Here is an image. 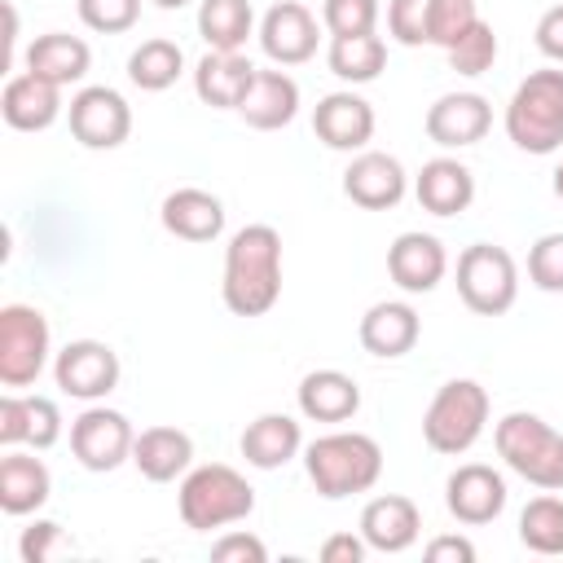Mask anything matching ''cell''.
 I'll list each match as a JSON object with an SVG mask.
<instances>
[{
  "label": "cell",
  "mask_w": 563,
  "mask_h": 563,
  "mask_svg": "<svg viewBox=\"0 0 563 563\" xmlns=\"http://www.w3.org/2000/svg\"><path fill=\"white\" fill-rule=\"evenodd\" d=\"M413 198L431 216H462L475 202V176L457 158H431L413 176Z\"/></svg>",
  "instance_id": "22"
},
{
  "label": "cell",
  "mask_w": 563,
  "mask_h": 563,
  "mask_svg": "<svg viewBox=\"0 0 563 563\" xmlns=\"http://www.w3.org/2000/svg\"><path fill=\"white\" fill-rule=\"evenodd\" d=\"M255 31L251 0H202L198 4V35L216 53H238Z\"/></svg>",
  "instance_id": "31"
},
{
  "label": "cell",
  "mask_w": 563,
  "mask_h": 563,
  "mask_svg": "<svg viewBox=\"0 0 563 563\" xmlns=\"http://www.w3.org/2000/svg\"><path fill=\"white\" fill-rule=\"evenodd\" d=\"M405 189H409V176H405L400 158H391V154H383V150H361V154L347 163V172H343V194H347L356 207H365V211H387V207H396V202L405 198Z\"/></svg>",
  "instance_id": "14"
},
{
  "label": "cell",
  "mask_w": 563,
  "mask_h": 563,
  "mask_svg": "<svg viewBox=\"0 0 563 563\" xmlns=\"http://www.w3.org/2000/svg\"><path fill=\"white\" fill-rule=\"evenodd\" d=\"M66 119H70V136L88 150H119L132 132V106L106 84L79 88L66 106Z\"/></svg>",
  "instance_id": "10"
},
{
  "label": "cell",
  "mask_w": 563,
  "mask_h": 563,
  "mask_svg": "<svg viewBox=\"0 0 563 563\" xmlns=\"http://www.w3.org/2000/svg\"><path fill=\"white\" fill-rule=\"evenodd\" d=\"M317 40H321V26H317V13L299 0H277L264 18H260V48L268 62L277 66H299L317 53Z\"/></svg>",
  "instance_id": "12"
},
{
  "label": "cell",
  "mask_w": 563,
  "mask_h": 563,
  "mask_svg": "<svg viewBox=\"0 0 563 563\" xmlns=\"http://www.w3.org/2000/svg\"><path fill=\"white\" fill-rule=\"evenodd\" d=\"M321 26L330 35H369L378 26V0H325Z\"/></svg>",
  "instance_id": "37"
},
{
  "label": "cell",
  "mask_w": 563,
  "mask_h": 563,
  "mask_svg": "<svg viewBox=\"0 0 563 563\" xmlns=\"http://www.w3.org/2000/svg\"><path fill=\"white\" fill-rule=\"evenodd\" d=\"M141 18V0H79V22L97 35H123Z\"/></svg>",
  "instance_id": "39"
},
{
  "label": "cell",
  "mask_w": 563,
  "mask_h": 563,
  "mask_svg": "<svg viewBox=\"0 0 563 563\" xmlns=\"http://www.w3.org/2000/svg\"><path fill=\"white\" fill-rule=\"evenodd\" d=\"M251 79H255V66L242 53H216L211 48L194 66V92L207 106H216V110H238L242 97H246V88H251Z\"/></svg>",
  "instance_id": "30"
},
{
  "label": "cell",
  "mask_w": 563,
  "mask_h": 563,
  "mask_svg": "<svg viewBox=\"0 0 563 563\" xmlns=\"http://www.w3.org/2000/svg\"><path fill=\"white\" fill-rule=\"evenodd\" d=\"M220 295L233 317H264L282 299V233L273 224H242L229 238Z\"/></svg>",
  "instance_id": "1"
},
{
  "label": "cell",
  "mask_w": 563,
  "mask_h": 563,
  "mask_svg": "<svg viewBox=\"0 0 563 563\" xmlns=\"http://www.w3.org/2000/svg\"><path fill=\"white\" fill-rule=\"evenodd\" d=\"M154 4H158V9H185L189 0H154Z\"/></svg>",
  "instance_id": "46"
},
{
  "label": "cell",
  "mask_w": 563,
  "mask_h": 563,
  "mask_svg": "<svg viewBox=\"0 0 563 563\" xmlns=\"http://www.w3.org/2000/svg\"><path fill=\"white\" fill-rule=\"evenodd\" d=\"M18 554H22V563H48V559H57V554H70V537L62 532V523L35 519V523L22 532Z\"/></svg>",
  "instance_id": "41"
},
{
  "label": "cell",
  "mask_w": 563,
  "mask_h": 563,
  "mask_svg": "<svg viewBox=\"0 0 563 563\" xmlns=\"http://www.w3.org/2000/svg\"><path fill=\"white\" fill-rule=\"evenodd\" d=\"M457 295L475 317H501L519 299V264L497 242H471L457 255Z\"/></svg>",
  "instance_id": "7"
},
{
  "label": "cell",
  "mask_w": 563,
  "mask_h": 563,
  "mask_svg": "<svg viewBox=\"0 0 563 563\" xmlns=\"http://www.w3.org/2000/svg\"><path fill=\"white\" fill-rule=\"evenodd\" d=\"M62 440V409L48 396H0V444L18 449V444H35V449H53Z\"/></svg>",
  "instance_id": "18"
},
{
  "label": "cell",
  "mask_w": 563,
  "mask_h": 563,
  "mask_svg": "<svg viewBox=\"0 0 563 563\" xmlns=\"http://www.w3.org/2000/svg\"><path fill=\"white\" fill-rule=\"evenodd\" d=\"M493 444L519 479H528L545 493L563 488V431H554L545 418L515 409L493 427Z\"/></svg>",
  "instance_id": "5"
},
{
  "label": "cell",
  "mask_w": 563,
  "mask_h": 563,
  "mask_svg": "<svg viewBox=\"0 0 563 563\" xmlns=\"http://www.w3.org/2000/svg\"><path fill=\"white\" fill-rule=\"evenodd\" d=\"M387 273L391 282L405 290V295H427L444 282L449 273V255H444V242L431 238V233H400L391 246H387Z\"/></svg>",
  "instance_id": "15"
},
{
  "label": "cell",
  "mask_w": 563,
  "mask_h": 563,
  "mask_svg": "<svg viewBox=\"0 0 563 563\" xmlns=\"http://www.w3.org/2000/svg\"><path fill=\"white\" fill-rule=\"evenodd\" d=\"M444 506L457 523H493L506 510V479L484 462H466L444 479Z\"/></svg>",
  "instance_id": "13"
},
{
  "label": "cell",
  "mask_w": 563,
  "mask_h": 563,
  "mask_svg": "<svg viewBox=\"0 0 563 563\" xmlns=\"http://www.w3.org/2000/svg\"><path fill=\"white\" fill-rule=\"evenodd\" d=\"M537 48H541L550 62L563 66V4H554V9H545V13L537 18Z\"/></svg>",
  "instance_id": "43"
},
{
  "label": "cell",
  "mask_w": 563,
  "mask_h": 563,
  "mask_svg": "<svg viewBox=\"0 0 563 563\" xmlns=\"http://www.w3.org/2000/svg\"><path fill=\"white\" fill-rule=\"evenodd\" d=\"M427 559L431 563H475V545L466 537H435V541H427Z\"/></svg>",
  "instance_id": "45"
},
{
  "label": "cell",
  "mask_w": 563,
  "mask_h": 563,
  "mask_svg": "<svg viewBox=\"0 0 563 563\" xmlns=\"http://www.w3.org/2000/svg\"><path fill=\"white\" fill-rule=\"evenodd\" d=\"M53 493V475L35 453H18L4 449L0 457V510L4 515H31L48 501Z\"/></svg>",
  "instance_id": "28"
},
{
  "label": "cell",
  "mask_w": 563,
  "mask_h": 563,
  "mask_svg": "<svg viewBox=\"0 0 563 563\" xmlns=\"http://www.w3.org/2000/svg\"><path fill=\"white\" fill-rule=\"evenodd\" d=\"M493 128V106L479 92H444L431 110H427V136L440 150H462L484 141V132Z\"/></svg>",
  "instance_id": "17"
},
{
  "label": "cell",
  "mask_w": 563,
  "mask_h": 563,
  "mask_svg": "<svg viewBox=\"0 0 563 563\" xmlns=\"http://www.w3.org/2000/svg\"><path fill=\"white\" fill-rule=\"evenodd\" d=\"M132 444H136V431L119 409L92 405L70 422V453L84 471H114L132 462Z\"/></svg>",
  "instance_id": "9"
},
{
  "label": "cell",
  "mask_w": 563,
  "mask_h": 563,
  "mask_svg": "<svg viewBox=\"0 0 563 563\" xmlns=\"http://www.w3.org/2000/svg\"><path fill=\"white\" fill-rule=\"evenodd\" d=\"M238 449H242L246 466L277 471V466H286L303 449V431H299V422L290 413H260L255 422H246Z\"/></svg>",
  "instance_id": "27"
},
{
  "label": "cell",
  "mask_w": 563,
  "mask_h": 563,
  "mask_svg": "<svg viewBox=\"0 0 563 563\" xmlns=\"http://www.w3.org/2000/svg\"><path fill=\"white\" fill-rule=\"evenodd\" d=\"M365 537H352V532H334V537H325V545H321V563H361L365 559Z\"/></svg>",
  "instance_id": "44"
},
{
  "label": "cell",
  "mask_w": 563,
  "mask_h": 563,
  "mask_svg": "<svg viewBox=\"0 0 563 563\" xmlns=\"http://www.w3.org/2000/svg\"><path fill=\"white\" fill-rule=\"evenodd\" d=\"M374 123H378V119H374V106H369L365 97H356V92H330V97H321L317 110H312V132H317V141L330 145V150H343V154L365 150L369 136H374Z\"/></svg>",
  "instance_id": "16"
},
{
  "label": "cell",
  "mask_w": 563,
  "mask_h": 563,
  "mask_svg": "<svg viewBox=\"0 0 563 563\" xmlns=\"http://www.w3.org/2000/svg\"><path fill=\"white\" fill-rule=\"evenodd\" d=\"M497 31L479 18L453 48H449V66L457 70V75H466V79H475V75H484V70H493V62H497Z\"/></svg>",
  "instance_id": "35"
},
{
  "label": "cell",
  "mask_w": 563,
  "mask_h": 563,
  "mask_svg": "<svg viewBox=\"0 0 563 563\" xmlns=\"http://www.w3.org/2000/svg\"><path fill=\"white\" fill-rule=\"evenodd\" d=\"M180 70H185V53H180L176 40H163V35L145 40V44L132 48V57H128V79H132L141 92H163V88H172V84L180 79Z\"/></svg>",
  "instance_id": "33"
},
{
  "label": "cell",
  "mask_w": 563,
  "mask_h": 563,
  "mask_svg": "<svg viewBox=\"0 0 563 563\" xmlns=\"http://www.w3.org/2000/svg\"><path fill=\"white\" fill-rule=\"evenodd\" d=\"M53 352L48 317L31 303H4L0 308V383L4 387H31Z\"/></svg>",
  "instance_id": "8"
},
{
  "label": "cell",
  "mask_w": 563,
  "mask_h": 563,
  "mask_svg": "<svg viewBox=\"0 0 563 563\" xmlns=\"http://www.w3.org/2000/svg\"><path fill=\"white\" fill-rule=\"evenodd\" d=\"M92 66V48L79 40V35H66V31H48V35H35L31 48H26V70L66 88V84H79Z\"/></svg>",
  "instance_id": "29"
},
{
  "label": "cell",
  "mask_w": 563,
  "mask_h": 563,
  "mask_svg": "<svg viewBox=\"0 0 563 563\" xmlns=\"http://www.w3.org/2000/svg\"><path fill=\"white\" fill-rule=\"evenodd\" d=\"M303 471L325 501L369 493L383 475V449L365 431H330L303 449Z\"/></svg>",
  "instance_id": "2"
},
{
  "label": "cell",
  "mask_w": 563,
  "mask_h": 563,
  "mask_svg": "<svg viewBox=\"0 0 563 563\" xmlns=\"http://www.w3.org/2000/svg\"><path fill=\"white\" fill-rule=\"evenodd\" d=\"M238 114L255 128V132H277L299 114V84L277 66V70H255Z\"/></svg>",
  "instance_id": "24"
},
{
  "label": "cell",
  "mask_w": 563,
  "mask_h": 563,
  "mask_svg": "<svg viewBox=\"0 0 563 563\" xmlns=\"http://www.w3.org/2000/svg\"><path fill=\"white\" fill-rule=\"evenodd\" d=\"M295 400L308 422H347L361 409V387L343 369H312L299 378Z\"/></svg>",
  "instance_id": "25"
},
{
  "label": "cell",
  "mask_w": 563,
  "mask_h": 563,
  "mask_svg": "<svg viewBox=\"0 0 563 563\" xmlns=\"http://www.w3.org/2000/svg\"><path fill=\"white\" fill-rule=\"evenodd\" d=\"M484 427H488V391L475 378H449L422 413V440L444 457L466 453L484 435Z\"/></svg>",
  "instance_id": "6"
},
{
  "label": "cell",
  "mask_w": 563,
  "mask_h": 563,
  "mask_svg": "<svg viewBox=\"0 0 563 563\" xmlns=\"http://www.w3.org/2000/svg\"><path fill=\"white\" fill-rule=\"evenodd\" d=\"M132 466L150 484H172L194 466V440L180 427H145L132 444Z\"/></svg>",
  "instance_id": "26"
},
{
  "label": "cell",
  "mask_w": 563,
  "mask_h": 563,
  "mask_svg": "<svg viewBox=\"0 0 563 563\" xmlns=\"http://www.w3.org/2000/svg\"><path fill=\"white\" fill-rule=\"evenodd\" d=\"M506 136L523 154H554L563 145V70H532L506 101Z\"/></svg>",
  "instance_id": "4"
},
{
  "label": "cell",
  "mask_w": 563,
  "mask_h": 563,
  "mask_svg": "<svg viewBox=\"0 0 563 563\" xmlns=\"http://www.w3.org/2000/svg\"><path fill=\"white\" fill-rule=\"evenodd\" d=\"M528 282L545 295H563V233H545L528 251Z\"/></svg>",
  "instance_id": "38"
},
{
  "label": "cell",
  "mask_w": 563,
  "mask_h": 563,
  "mask_svg": "<svg viewBox=\"0 0 563 563\" xmlns=\"http://www.w3.org/2000/svg\"><path fill=\"white\" fill-rule=\"evenodd\" d=\"M387 35L405 48L431 44V0H387Z\"/></svg>",
  "instance_id": "36"
},
{
  "label": "cell",
  "mask_w": 563,
  "mask_h": 563,
  "mask_svg": "<svg viewBox=\"0 0 563 563\" xmlns=\"http://www.w3.org/2000/svg\"><path fill=\"white\" fill-rule=\"evenodd\" d=\"M418 532H422V510L400 493H383L361 510V537L378 554H405L418 541Z\"/></svg>",
  "instance_id": "19"
},
{
  "label": "cell",
  "mask_w": 563,
  "mask_h": 563,
  "mask_svg": "<svg viewBox=\"0 0 563 563\" xmlns=\"http://www.w3.org/2000/svg\"><path fill=\"white\" fill-rule=\"evenodd\" d=\"M554 194L563 198V163H559V172H554Z\"/></svg>",
  "instance_id": "47"
},
{
  "label": "cell",
  "mask_w": 563,
  "mask_h": 563,
  "mask_svg": "<svg viewBox=\"0 0 563 563\" xmlns=\"http://www.w3.org/2000/svg\"><path fill=\"white\" fill-rule=\"evenodd\" d=\"M119 374H123L119 352L110 343H101V339H75L53 361L57 387L66 396H75V400H106L119 387Z\"/></svg>",
  "instance_id": "11"
},
{
  "label": "cell",
  "mask_w": 563,
  "mask_h": 563,
  "mask_svg": "<svg viewBox=\"0 0 563 563\" xmlns=\"http://www.w3.org/2000/svg\"><path fill=\"white\" fill-rule=\"evenodd\" d=\"M519 541L532 554H563V497L541 493L519 510Z\"/></svg>",
  "instance_id": "34"
},
{
  "label": "cell",
  "mask_w": 563,
  "mask_h": 563,
  "mask_svg": "<svg viewBox=\"0 0 563 563\" xmlns=\"http://www.w3.org/2000/svg\"><path fill=\"white\" fill-rule=\"evenodd\" d=\"M211 559L216 563H264L268 559V545L251 532H224L216 545H211Z\"/></svg>",
  "instance_id": "42"
},
{
  "label": "cell",
  "mask_w": 563,
  "mask_h": 563,
  "mask_svg": "<svg viewBox=\"0 0 563 563\" xmlns=\"http://www.w3.org/2000/svg\"><path fill=\"white\" fill-rule=\"evenodd\" d=\"M479 22L475 0H431V44H440L444 53Z\"/></svg>",
  "instance_id": "40"
},
{
  "label": "cell",
  "mask_w": 563,
  "mask_h": 563,
  "mask_svg": "<svg viewBox=\"0 0 563 563\" xmlns=\"http://www.w3.org/2000/svg\"><path fill=\"white\" fill-rule=\"evenodd\" d=\"M158 220L172 238H185V242H216L224 233V202L198 185H185V189H172L158 207Z\"/></svg>",
  "instance_id": "21"
},
{
  "label": "cell",
  "mask_w": 563,
  "mask_h": 563,
  "mask_svg": "<svg viewBox=\"0 0 563 563\" xmlns=\"http://www.w3.org/2000/svg\"><path fill=\"white\" fill-rule=\"evenodd\" d=\"M361 347L369 356H383V361H396L405 352H413L418 334H422V321L418 312L405 303V299H383L374 303L365 317H361Z\"/></svg>",
  "instance_id": "23"
},
{
  "label": "cell",
  "mask_w": 563,
  "mask_h": 563,
  "mask_svg": "<svg viewBox=\"0 0 563 563\" xmlns=\"http://www.w3.org/2000/svg\"><path fill=\"white\" fill-rule=\"evenodd\" d=\"M0 114L18 132H44L62 119V88L31 70H18L0 92Z\"/></svg>",
  "instance_id": "20"
},
{
  "label": "cell",
  "mask_w": 563,
  "mask_h": 563,
  "mask_svg": "<svg viewBox=\"0 0 563 563\" xmlns=\"http://www.w3.org/2000/svg\"><path fill=\"white\" fill-rule=\"evenodd\" d=\"M330 70L343 84H369L383 75L387 66V44L369 31V35H330V53H325Z\"/></svg>",
  "instance_id": "32"
},
{
  "label": "cell",
  "mask_w": 563,
  "mask_h": 563,
  "mask_svg": "<svg viewBox=\"0 0 563 563\" xmlns=\"http://www.w3.org/2000/svg\"><path fill=\"white\" fill-rule=\"evenodd\" d=\"M176 506H180L185 528L211 532V528L242 523L255 510V488L246 484L242 471H233L224 462H207V466H189L180 475Z\"/></svg>",
  "instance_id": "3"
}]
</instances>
